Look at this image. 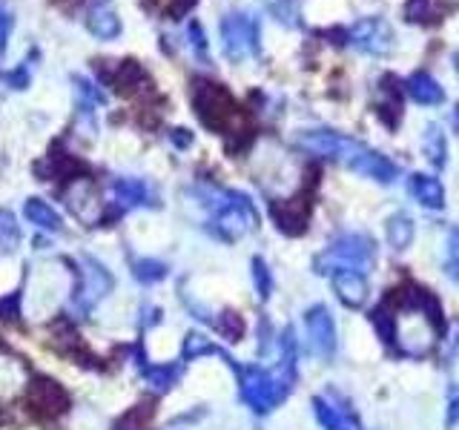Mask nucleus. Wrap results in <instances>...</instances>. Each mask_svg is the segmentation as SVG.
Listing matches in <instances>:
<instances>
[{
    "mask_svg": "<svg viewBox=\"0 0 459 430\" xmlns=\"http://www.w3.org/2000/svg\"><path fill=\"white\" fill-rule=\"evenodd\" d=\"M219 356H224L227 365L236 370L241 401L253 413H270L273 408L281 405V401L287 399V393L293 391V382H296V339H293L290 327L281 333V358H279V365L273 370L255 367V365H238L236 358H230L221 350H219Z\"/></svg>",
    "mask_w": 459,
    "mask_h": 430,
    "instance_id": "f257e3e1",
    "label": "nucleus"
},
{
    "mask_svg": "<svg viewBox=\"0 0 459 430\" xmlns=\"http://www.w3.org/2000/svg\"><path fill=\"white\" fill-rule=\"evenodd\" d=\"M296 143L301 150H307L310 155H322V158H330V161H339L348 169L359 172V176L373 178L379 184H394L399 178V167L391 158L351 135L330 133V129H310V133H301Z\"/></svg>",
    "mask_w": 459,
    "mask_h": 430,
    "instance_id": "f03ea898",
    "label": "nucleus"
},
{
    "mask_svg": "<svg viewBox=\"0 0 459 430\" xmlns=\"http://www.w3.org/2000/svg\"><path fill=\"white\" fill-rule=\"evenodd\" d=\"M439 310V307H437ZM434 307H422V296H413L408 305H402L394 313L391 333L402 356L422 358L434 350L437 336H439V322Z\"/></svg>",
    "mask_w": 459,
    "mask_h": 430,
    "instance_id": "7ed1b4c3",
    "label": "nucleus"
},
{
    "mask_svg": "<svg viewBox=\"0 0 459 430\" xmlns=\"http://www.w3.org/2000/svg\"><path fill=\"white\" fill-rule=\"evenodd\" d=\"M201 204L210 210L215 233H219L224 241L241 238L258 227V212L253 207V201L244 193L215 190V186H210V190L201 193Z\"/></svg>",
    "mask_w": 459,
    "mask_h": 430,
    "instance_id": "20e7f679",
    "label": "nucleus"
},
{
    "mask_svg": "<svg viewBox=\"0 0 459 430\" xmlns=\"http://www.w3.org/2000/svg\"><path fill=\"white\" fill-rule=\"evenodd\" d=\"M377 262V244L365 233H344L339 236L330 247L316 258V272L330 276L336 270H356V272H368Z\"/></svg>",
    "mask_w": 459,
    "mask_h": 430,
    "instance_id": "39448f33",
    "label": "nucleus"
},
{
    "mask_svg": "<svg viewBox=\"0 0 459 430\" xmlns=\"http://www.w3.org/2000/svg\"><path fill=\"white\" fill-rule=\"evenodd\" d=\"M221 43H224V55L233 64H244L247 57L258 55V21L250 12H230L219 23Z\"/></svg>",
    "mask_w": 459,
    "mask_h": 430,
    "instance_id": "423d86ee",
    "label": "nucleus"
},
{
    "mask_svg": "<svg viewBox=\"0 0 459 430\" xmlns=\"http://www.w3.org/2000/svg\"><path fill=\"white\" fill-rule=\"evenodd\" d=\"M193 107H195L198 121L207 129H212V133H224V129L236 118V104H233V98H230V92L221 90L219 83H210V81L195 83Z\"/></svg>",
    "mask_w": 459,
    "mask_h": 430,
    "instance_id": "0eeeda50",
    "label": "nucleus"
},
{
    "mask_svg": "<svg viewBox=\"0 0 459 430\" xmlns=\"http://www.w3.org/2000/svg\"><path fill=\"white\" fill-rule=\"evenodd\" d=\"M109 290H112V272L100 262H95L92 255H83L81 270H78V287H75V293H72V313L90 315L98 301Z\"/></svg>",
    "mask_w": 459,
    "mask_h": 430,
    "instance_id": "6e6552de",
    "label": "nucleus"
},
{
    "mask_svg": "<svg viewBox=\"0 0 459 430\" xmlns=\"http://www.w3.org/2000/svg\"><path fill=\"white\" fill-rule=\"evenodd\" d=\"M344 38H348L351 47L368 55H385L394 47V29L382 18H362Z\"/></svg>",
    "mask_w": 459,
    "mask_h": 430,
    "instance_id": "1a4fd4ad",
    "label": "nucleus"
},
{
    "mask_svg": "<svg viewBox=\"0 0 459 430\" xmlns=\"http://www.w3.org/2000/svg\"><path fill=\"white\" fill-rule=\"evenodd\" d=\"M305 327H307L313 353H319L322 358H330L336 353V324L325 305H316L305 313Z\"/></svg>",
    "mask_w": 459,
    "mask_h": 430,
    "instance_id": "9d476101",
    "label": "nucleus"
},
{
    "mask_svg": "<svg viewBox=\"0 0 459 430\" xmlns=\"http://www.w3.org/2000/svg\"><path fill=\"white\" fill-rule=\"evenodd\" d=\"M29 405L40 416H61L69 405L66 391L52 379H35L29 387Z\"/></svg>",
    "mask_w": 459,
    "mask_h": 430,
    "instance_id": "9b49d317",
    "label": "nucleus"
},
{
    "mask_svg": "<svg viewBox=\"0 0 459 430\" xmlns=\"http://www.w3.org/2000/svg\"><path fill=\"white\" fill-rule=\"evenodd\" d=\"M112 201L121 210H135V207H155L158 195L155 190L141 178H118L112 181Z\"/></svg>",
    "mask_w": 459,
    "mask_h": 430,
    "instance_id": "f8f14e48",
    "label": "nucleus"
},
{
    "mask_svg": "<svg viewBox=\"0 0 459 430\" xmlns=\"http://www.w3.org/2000/svg\"><path fill=\"white\" fill-rule=\"evenodd\" d=\"M86 29H90V35H95L98 40H115L121 35V18L107 0H98V4H92L90 12H86Z\"/></svg>",
    "mask_w": 459,
    "mask_h": 430,
    "instance_id": "ddd939ff",
    "label": "nucleus"
},
{
    "mask_svg": "<svg viewBox=\"0 0 459 430\" xmlns=\"http://www.w3.org/2000/svg\"><path fill=\"white\" fill-rule=\"evenodd\" d=\"M330 279H333V290H336V296H339L348 307L365 305V298H368V279H365V272H356V270H336V272H330Z\"/></svg>",
    "mask_w": 459,
    "mask_h": 430,
    "instance_id": "4468645a",
    "label": "nucleus"
},
{
    "mask_svg": "<svg viewBox=\"0 0 459 430\" xmlns=\"http://www.w3.org/2000/svg\"><path fill=\"white\" fill-rule=\"evenodd\" d=\"M408 193L428 210H442L445 207L442 181L434 178V176H425V172H413V176L408 178Z\"/></svg>",
    "mask_w": 459,
    "mask_h": 430,
    "instance_id": "2eb2a0df",
    "label": "nucleus"
},
{
    "mask_svg": "<svg viewBox=\"0 0 459 430\" xmlns=\"http://www.w3.org/2000/svg\"><path fill=\"white\" fill-rule=\"evenodd\" d=\"M405 92L416 100V104L422 107H437L445 100V90L439 86V81L430 75V72H413V75L408 78L405 83Z\"/></svg>",
    "mask_w": 459,
    "mask_h": 430,
    "instance_id": "dca6fc26",
    "label": "nucleus"
},
{
    "mask_svg": "<svg viewBox=\"0 0 459 430\" xmlns=\"http://www.w3.org/2000/svg\"><path fill=\"white\" fill-rule=\"evenodd\" d=\"M313 413L325 430H359L356 419L348 410H344L342 405H333V401L322 399V396L313 399Z\"/></svg>",
    "mask_w": 459,
    "mask_h": 430,
    "instance_id": "f3484780",
    "label": "nucleus"
},
{
    "mask_svg": "<svg viewBox=\"0 0 459 430\" xmlns=\"http://www.w3.org/2000/svg\"><path fill=\"white\" fill-rule=\"evenodd\" d=\"M23 215H26V219L32 221L38 229H47V233H57V229L64 227L61 215H57L43 198H29L26 204H23Z\"/></svg>",
    "mask_w": 459,
    "mask_h": 430,
    "instance_id": "a211bd4d",
    "label": "nucleus"
},
{
    "mask_svg": "<svg viewBox=\"0 0 459 430\" xmlns=\"http://www.w3.org/2000/svg\"><path fill=\"white\" fill-rule=\"evenodd\" d=\"M422 152H425V158H428V161L434 164L437 169L445 167V161H448V141H445L442 126L428 124L425 138H422Z\"/></svg>",
    "mask_w": 459,
    "mask_h": 430,
    "instance_id": "6ab92c4d",
    "label": "nucleus"
},
{
    "mask_svg": "<svg viewBox=\"0 0 459 430\" xmlns=\"http://www.w3.org/2000/svg\"><path fill=\"white\" fill-rule=\"evenodd\" d=\"M112 83L118 86V90L124 92V95H135L141 86H147L150 83V78H147V72H143L135 61H124L121 66H118V72L112 75Z\"/></svg>",
    "mask_w": 459,
    "mask_h": 430,
    "instance_id": "aec40b11",
    "label": "nucleus"
},
{
    "mask_svg": "<svg viewBox=\"0 0 459 430\" xmlns=\"http://www.w3.org/2000/svg\"><path fill=\"white\" fill-rule=\"evenodd\" d=\"M387 241H391L394 250H408L411 241H413V221L408 215H394L391 221H387Z\"/></svg>",
    "mask_w": 459,
    "mask_h": 430,
    "instance_id": "412c9836",
    "label": "nucleus"
},
{
    "mask_svg": "<svg viewBox=\"0 0 459 430\" xmlns=\"http://www.w3.org/2000/svg\"><path fill=\"white\" fill-rule=\"evenodd\" d=\"M167 264L164 262H155V258H135L133 262V276L141 284H158L167 279Z\"/></svg>",
    "mask_w": 459,
    "mask_h": 430,
    "instance_id": "4be33fe9",
    "label": "nucleus"
},
{
    "mask_svg": "<svg viewBox=\"0 0 459 430\" xmlns=\"http://www.w3.org/2000/svg\"><path fill=\"white\" fill-rule=\"evenodd\" d=\"M21 244V227L9 210L0 207V253H14Z\"/></svg>",
    "mask_w": 459,
    "mask_h": 430,
    "instance_id": "5701e85b",
    "label": "nucleus"
},
{
    "mask_svg": "<svg viewBox=\"0 0 459 430\" xmlns=\"http://www.w3.org/2000/svg\"><path fill=\"white\" fill-rule=\"evenodd\" d=\"M178 376H181V367H176V365L150 367V370H147V382H150V387H152L155 393H167L169 387L178 382Z\"/></svg>",
    "mask_w": 459,
    "mask_h": 430,
    "instance_id": "b1692460",
    "label": "nucleus"
},
{
    "mask_svg": "<svg viewBox=\"0 0 459 430\" xmlns=\"http://www.w3.org/2000/svg\"><path fill=\"white\" fill-rule=\"evenodd\" d=\"M210 353H219V348L207 339V336H201V333H190L184 341V353L181 358L184 362H193V358H201V356H210Z\"/></svg>",
    "mask_w": 459,
    "mask_h": 430,
    "instance_id": "393cba45",
    "label": "nucleus"
},
{
    "mask_svg": "<svg viewBox=\"0 0 459 430\" xmlns=\"http://www.w3.org/2000/svg\"><path fill=\"white\" fill-rule=\"evenodd\" d=\"M445 272L451 281H459V227L448 233V253H445Z\"/></svg>",
    "mask_w": 459,
    "mask_h": 430,
    "instance_id": "a878e982",
    "label": "nucleus"
},
{
    "mask_svg": "<svg viewBox=\"0 0 459 430\" xmlns=\"http://www.w3.org/2000/svg\"><path fill=\"white\" fill-rule=\"evenodd\" d=\"M215 327L221 330V336H224L227 341H238V339H241V333H244V322L238 319V315H236L233 310L221 313V319L215 322Z\"/></svg>",
    "mask_w": 459,
    "mask_h": 430,
    "instance_id": "bb28decb",
    "label": "nucleus"
},
{
    "mask_svg": "<svg viewBox=\"0 0 459 430\" xmlns=\"http://www.w3.org/2000/svg\"><path fill=\"white\" fill-rule=\"evenodd\" d=\"M253 281H255V290L262 298H270V290H273V276L267 264L262 262V258H253Z\"/></svg>",
    "mask_w": 459,
    "mask_h": 430,
    "instance_id": "cd10ccee",
    "label": "nucleus"
},
{
    "mask_svg": "<svg viewBox=\"0 0 459 430\" xmlns=\"http://www.w3.org/2000/svg\"><path fill=\"white\" fill-rule=\"evenodd\" d=\"M12 29H14V9H12L9 0H0V55L6 52Z\"/></svg>",
    "mask_w": 459,
    "mask_h": 430,
    "instance_id": "c85d7f7f",
    "label": "nucleus"
},
{
    "mask_svg": "<svg viewBox=\"0 0 459 430\" xmlns=\"http://www.w3.org/2000/svg\"><path fill=\"white\" fill-rule=\"evenodd\" d=\"M186 35H190V47L195 52V57H201V64H210V52H207V38H204V29H201L198 21L190 23L186 29Z\"/></svg>",
    "mask_w": 459,
    "mask_h": 430,
    "instance_id": "c756f323",
    "label": "nucleus"
},
{
    "mask_svg": "<svg viewBox=\"0 0 459 430\" xmlns=\"http://www.w3.org/2000/svg\"><path fill=\"white\" fill-rule=\"evenodd\" d=\"M0 322H21V296L18 293L0 298Z\"/></svg>",
    "mask_w": 459,
    "mask_h": 430,
    "instance_id": "7c9ffc66",
    "label": "nucleus"
},
{
    "mask_svg": "<svg viewBox=\"0 0 459 430\" xmlns=\"http://www.w3.org/2000/svg\"><path fill=\"white\" fill-rule=\"evenodd\" d=\"M6 81L14 86V90H26V86H29V61H26V64H21V69H18V72H9Z\"/></svg>",
    "mask_w": 459,
    "mask_h": 430,
    "instance_id": "2f4dec72",
    "label": "nucleus"
},
{
    "mask_svg": "<svg viewBox=\"0 0 459 430\" xmlns=\"http://www.w3.org/2000/svg\"><path fill=\"white\" fill-rule=\"evenodd\" d=\"M169 141L176 143L178 150H184V147H190V141H193V135L186 133V129H172V135H169Z\"/></svg>",
    "mask_w": 459,
    "mask_h": 430,
    "instance_id": "473e14b6",
    "label": "nucleus"
},
{
    "mask_svg": "<svg viewBox=\"0 0 459 430\" xmlns=\"http://www.w3.org/2000/svg\"><path fill=\"white\" fill-rule=\"evenodd\" d=\"M448 430H459V399H454L448 408Z\"/></svg>",
    "mask_w": 459,
    "mask_h": 430,
    "instance_id": "72a5a7b5",
    "label": "nucleus"
},
{
    "mask_svg": "<svg viewBox=\"0 0 459 430\" xmlns=\"http://www.w3.org/2000/svg\"><path fill=\"white\" fill-rule=\"evenodd\" d=\"M198 0H178V4H172V18H181L184 12H190Z\"/></svg>",
    "mask_w": 459,
    "mask_h": 430,
    "instance_id": "f704fd0d",
    "label": "nucleus"
},
{
    "mask_svg": "<svg viewBox=\"0 0 459 430\" xmlns=\"http://www.w3.org/2000/svg\"><path fill=\"white\" fill-rule=\"evenodd\" d=\"M454 124H456V129H459V104H456V112H454Z\"/></svg>",
    "mask_w": 459,
    "mask_h": 430,
    "instance_id": "c9c22d12",
    "label": "nucleus"
},
{
    "mask_svg": "<svg viewBox=\"0 0 459 430\" xmlns=\"http://www.w3.org/2000/svg\"><path fill=\"white\" fill-rule=\"evenodd\" d=\"M454 66H456V72H459V52L454 55Z\"/></svg>",
    "mask_w": 459,
    "mask_h": 430,
    "instance_id": "e433bc0d",
    "label": "nucleus"
}]
</instances>
